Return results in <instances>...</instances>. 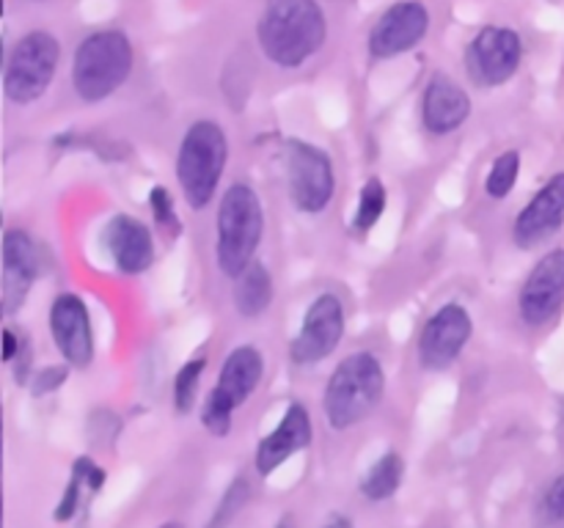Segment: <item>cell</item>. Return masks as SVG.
I'll use <instances>...</instances> for the list:
<instances>
[{
  "instance_id": "obj_30",
  "label": "cell",
  "mask_w": 564,
  "mask_h": 528,
  "mask_svg": "<svg viewBox=\"0 0 564 528\" xmlns=\"http://www.w3.org/2000/svg\"><path fill=\"white\" fill-rule=\"evenodd\" d=\"M22 341H25V333H17L14 328L3 330V361L14 363V358L20 355Z\"/></svg>"
},
{
  "instance_id": "obj_11",
  "label": "cell",
  "mask_w": 564,
  "mask_h": 528,
  "mask_svg": "<svg viewBox=\"0 0 564 528\" xmlns=\"http://www.w3.org/2000/svg\"><path fill=\"white\" fill-rule=\"evenodd\" d=\"M474 336V319L463 302H446L424 322L419 336V358L430 372H444L460 358Z\"/></svg>"
},
{
  "instance_id": "obj_21",
  "label": "cell",
  "mask_w": 564,
  "mask_h": 528,
  "mask_svg": "<svg viewBox=\"0 0 564 528\" xmlns=\"http://www.w3.org/2000/svg\"><path fill=\"white\" fill-rule=\"evenodd\" d=\"M102 482H105L102 468H99L94 460H88V457H80V460L75 462V468H72V479L64 490V498L58 501L55 520L58 522L72 520L75 512L83 506V501L91 498V495L102 487Z\"/></svg>"
},
{
  "instance_id": "obj_19",
  "label": "cell",
  "mask_w": 564,
  "mask_h": 528,
  "mask_svg": "<svg viewBox=\"0 0 564 528\" xmlns=\"http://www.w3.org/2000/svg\"><path fill=\"white\" fill-rule=\"evenodd\" d=\"M471 116V97L449 75H433L422 97V121L433 135L460 130Z\"/></svg>"
},
{
  "instance_id": "obj_33",
  "label": "cell",
  "mask_w": 564,
  "mask_h": 528,
  "mask_svg": "<svg viewBox=\"0 0 564 528\" xmlns=\"http://www.w3.org/2000/svg\"><path fill=\"white\" fill-rule=\"evenodd\" d=\"M160 528H185V526H182V522H176V520H171V522H163Z\"/></svg>"
},
{
  "instance_id": "obj_25",
  "label": "cell",
  "mask_w": 564,
  "mask_h": 528,
  "mask_svg": "<svg viewBox=\"0 0 564 528\" xmlns=\"http://www.w3.org/2000/svg\"><path fill=\"white\" fill-rule=\"evenodd\" d=\"M204 369H207V358L202 355V358H191V361H187L185 366L176 372V377H174V407H176V413H182V416L193 413V407H196L198 385H202Z\"/></svg>"
},
{
  "instance_id": "obj_14",
  "label": "cell",
  "mask_w": 564,
  "mask_h": 528,
  "mask_svg": "<svg viewBox=\"0 0 564 528\" xmlns=\"http://www.w3.org/2000/svg\"><path fill=\"white\" fill-rule=\"evenodd\" d=\"M564 306V248L545 253L527 275L518 295L521 319L532 328L549 324Z\"/></svg>"
},
{
  "instance_id": "obj_18",
  "label": "cell",
  "mask_w": 564,
  "mask_h": 528,
  "mask_svg": "<svg viewBox=\"0 0 564 528\" xmlns=\"http://www.w3.org/2000/svg\"><path fill=\"white\" fill-rule=\"evenodd\" d=\"M314 438L312 416H308L306 407L301 402H292L290 407L281 416L279 427L268 435V438L259 440L257 446V471L262 476H270L273 471H279L290 457H295L297 451L308 449Z\"/></svg>"
},
{
  "instance_id": "obj_2",
  "label": "cell",
  "mask_w": 564,
  "mask_h": 528,
  "mask_svg": "<svg viewBox=\"0 0 564 528\" xmlns=\"http://www.w3.org/2000/svg\"><path fill=\"white\" fill-rule=\"evenodd\" d=\"M264 234L262 198L251 185L235 182L224 190L215 215V262L231 280L253 262Z\"/></svg>"
},
{
  "instance_id": "obj_9",
  "label": "cell",
  "mask_w": 564,
  "mask_h": 528,
  "mask_svg": "<svg viewBox=\"0 0 564 528\" xmlns=\"http://www.w3.org/2000/svg\"><path fill=\"white\" fill-rule=\"evenodd\" d=\"M523 61V38L512 28L488 25L466 50L468 77L479 88H499L516 77Z\"/></svg>"
},
{
  "instance_id": "obj_12",
  "label": "cell",
  "mask_w": 564,
  "mask_h": 528,
  "mask_svg": "<svg viewBox=\"0 0 564 528\" xmlns=\"http://www.w3.org/2000/svg\"><path fill=\"white\" fill-rule=\"evenodd\" d=\"M50 333L64 363L86 369L94 361V328L88 306L75 292H61L50 306Z\"/></svg>"
},
{
  "instance_id": "obj_28",
  "label": "cell",
  "mask_w": 564,
  "mask_h": 528,
  "mask_svg": "<svg viewBox=\"0 0 564 528\" xmlns=\"http://www.w3.org/2000/svg\"><path fill=\"white\" fill-rule=\"evenodd\" d=\"M543 520L549 528H564V473L554 479L543 498Z\"/></svg>"
},
{
  "instance_id": "obj_3",
  "label": "cell",
  "mask_w": 564,
  "mask_h": 528,
  "mask_svg": "<svg viewBox=\"0 0 564 528\" xmlns=\"http://www.w3.org/2000/svg\"><path fill=\"white\" fill-rule=\"evenodd\" d=\"M386 394V372L378 355L369 350L352 352L336 363L325 383L323 410L334 429H350L361 424Z\"/></svg>"
},
{
  "instance_id": "obj_15",
  "label": "cell",
  "mask_w": 564,
  "mask_h": 528,
  "mask_svg": "<svg viewBox=\"0 0 564 528\" xmlns=\"http://www.w3.org/2000/svg\"><path fill=\"white\" fill-rule=\"evenodd\" d=\"M42 273V258L33 237L22 229H6L3 234V278H0V302L6 317H14L25 306L33 284Z\"/></svg>"
},
{
  "instance_id": "obj_7",
  "label": "cell",
  "mask_w": 564,
  "mask_h": 528,
  "mask_svg": "<svg viewBox=\"0 0 564 528\" xmlns=\"http://www.w3.org/2000/svg\"><path fill=\"white\" fill-rule=\"evenodd\" d=\"M61 61V44L53 33L31 31L14 44L6 64L3 91L11 102L31 105L53 82Z\"/></svg>"
},
{
  "instance_id": "obj_23",
  "label": "cell",
  "mask_w": 564,
  "mask_h": 528,
  "mask_svg": "<svg viewBox=\"0 0 564 528\" xmlns=\"http://www.w3.org/2000/svg\"><path fill=\"white\" fill-rule=\"evenodd\" d=\"M386 204H389V190H386L383 179H380V176H369L361 187L356 215H352V229H356L358 234L372 231L375 226L380 223V218H383Z\"/></svg>"
},
{
  "instance_id": "obj_5",
  "label": "cell",
  "mask_w": 564,
  "mask_h": 528,
  "mask_svg": "<svg viewBox=\"0 0 564 528\" xmlns=\"http://www.w3.org/2000/svg\"><path fill=\"white\" fill-rule=\"evenodd\" d=\"M229 163V141L224 127L202 119L187 127L176 152V179L191 209L209 207Z\"/></svg>"
},
{
  "instance_id": "obj_27",
  "label": "cell",
  "mask_w": 564,
  "mask_h": 528,
  "mask_svg": "<svg viewBox=\"0 0 564 528\" xmlns=\"http://www.w3.org/2000/svg\"><path fill=\"white\" fill-rule=\"evenodd\" d=\"M149 209H152V218L160 229L171 231V234H180V218H176L174 198H171L169 187L158 185L149 190Z\"/></svg>"
},
{
  "instance_id": "obj_22",
  "label": "cell",
  "mask_w": 564,
  "mask_h": 528,
  "mask_svg": "<svg viewBox=\"0 0 564 528\" xmlns=\"http://www.w3.org/2000/svg\"><path fill=\"white\" fill-rule=\"evenodd\" d=\"M402 479H405V460L397 451L380 457L361 479V493L369 501H386L402 487Z\"/></svg>"
},
{
  "instance_id": "obj_10",
  "label": "cell",
  "mask_w": 564,
  "mask_h": 528,
  "mask_svg": "<svg viewBox=\"0 0 564 528\" xmlns=\"http://www.w3.org/2000/svg\"><path fill=\"white\" fill-rule=\"evenodd\" d=\"M345 302L334 292H323L312 300V306L303 314V322L297 336L290 344V355L297 366H314L325 361L345 336Z\"/></svg>"
},
{
  "instance_id": "obj_17",
  "label": "cell",
  "mask_w": 564,
  "mask_h": 528,
  "mask_svg": "<svg viewBox=\"0 0 564 528\" xmlns=\"http://www.w3.org/2000/svg\"><path fill=\"white\" fill-rule=\"evenodd\" d=\"M102 242L119 273L141 275L154 264L152 229L132 215H113L102 226Z\"/></svg>"
},
{
  "instance_id": "obj_31",
  "label": "cell",
  "mask_w": 564,
  "mask_h": 528,
  "mask_svg": "<svg viewBox=\"0 0 564 528\" xmlns=\"http://www.w3.org/2000/svg\"><path fill=\"white\" fill-rule=\"evenodd\" d=\"M323 528H352V522L347 520V517H341V515H336V517H330L328 522H325Z\"/></svg>"
},
{
  "instance_id": "obj_24",
  "label": "cell",
  "mask_w": 564,
  "mask_h": 528,
  "mask_svg": "<svg viewBox=\"0 0 564 528\" xmlns=\"http://www.w3.org/2000/svg\"><path fill=\"white\" fill-rule=\"evenodd\" d=\"M518 176H521V152L510 148V152H501L499 157L490 165V174L485 179V190L490 198H507L518 185Z\"/></svg>"
},
{
  "instance_id": "obj_8",
  "label": "cell",
  "mask_w": 564,
  "mask_h": 528,
  "mask_svg": "<svg viewBox=\"0 0 564 528\" xmlns=\"http://www.w3.org/2000/svg\"><path fill=\"white\" fill-rule=\"evenodd\" d=\"M286 185L301 212L319 215L336 193L334 160L325 148L306 141H286Z\"/></svg>"
},
{
  "instance_id": "obj_6",
  "label": "cell",
  "mask_w": 564,
  "mask_h": 528,
  "mask_svg": "<svg viewBox=\"0 0 564 528\" xmlns=\"http://www.w3.org/2000/svg\"><path fill=\"white\" fill-rule=\"evenodd\" d=\"M262 374L264 358L257 346L240 344L229 352L218 374V383L202 405V424L209 435L226 438L231 432V416L237 407L251 399V394L262 383Z\"/></svg>"
},
{
  "instance_id": "obj_16",
  "label": "cell",
  "mask_w": 564,
  "mask_h": 528,
  "mask_svg": "<svg viewBox=\"0 0 564 528\" xmlns=\"http://www.w3.org/2000/svg\"><path fill=\"white\" fill-rule=\"evenodd\" d=\"M564 226V170L551 176L532 201L518 212L512 226V240L521 251L549 242Z\"/></svg>"
},
{
  "instance_id": "obj_32",
  "label": "cell",
  "mask_w": 564,
  "mask_h": 528,
  "mask_svg": "<svg viewBox=\"0 0 564 528\" xmlns=\"http://www.w3.org/2000/svg\"><path fill=\"white\" fill-rule=\"evenodd\" d=\"M275 528H292V517H281V522Z\"/></svg>"
},
{
  "instance_id": "obj_1",
  "label": "cell",
  "mask_w": 564,
  "mask_h": 528,
  "mask_svg": "<svg viewBox=\"0 0 564 528\" xmlns=\"http://www.w3.org/2000/svg\"><path fill=\"white\" fill-rule=\"evenodd\" d=\"M328 22L317 0H264L257 22L262 53L281 69H297L325 44Z\"/></svg>"
},
{
  "instance_id": "obj_20",
  "label": "cell",
  "mask_w": 564,
  "mask_h": 528,
  "mask_svg": "<svg viewBox=\"0 0 564 528\" xmlns=\"http://www.w3.org/2000/svg\"><path fill=\"white\" fill-rule=\"evenodd\" d=\"M273 275L264 267V262H257V258H253V262L235 278V292H231V297H235L237 314L248 319L262 317L270 308V302H273Z\"/></svg>"
},
{
  "instance_id": "obj_13",
  "label": "cell",
  "mask_w": 564,
  "mask_h": 528,
  "mask_svg": "<svg viewBox=\"0 0 564 528\" xmlns=\"http://www.w3.org/2000/svg\"><path fill=\"white\" fill-rule=\"evenodd\" d=\"M430 31V11L419 0H400L389 6L369 31V53L372 58L386 61L402 53H411Z\"/></svg>"
},
{
  "instance_id": "obj_29",
  "label": "cell",
  "mask_w": 564,
  "mask_h": 528,
  "mask_svg": "<svg viewBox=\"0 0 564 528\" xmlns=\"http://www.w3.org/2000/svg\"><path fill=\"white\" fill-rule=\"evenodd\" d=\"M66 377H69V363H64V366H50V369H44V372L31 374V383H28V388H31L33 396H44V394H50V391L61 388V385L66 383Z\"/></svg>"
},
{
  "instance_id": "obj_26",
  "label": "cell",
  "mask_w": 564,
  "mask_h": 528,
  "mask_svg": "<svg viewBox=\"0 0 564 528\" xmlns=\"http://www.w3.org/2000/svg\"><path fill=\"white\" fill-rule=\"evenodd\" d=\"M248 495H251V487H248V479L246 476L235 479V482H231V487L226 490L224 501H220V504H218V509H215L213 520H209L207 528H226V526H229L231 517H235L237 512H240L242 506H246Z\"/></svg>"
},
{
  "instance_id": "obj_4",
  "label": "cell",
  "mask_w": 564,
  "mask_h": 528,
  "mask_svg": "<svg viewBox=\"0 0 564 528\" xmlns=\"http://www.w3.org/2000/svg\"><path fill=\"white\" fill-rule=\"evenodd\" d=\"M132 44L116 28L94 31L83 38L72 61V86L83 102H102L119 91L132 72Z\"/></svg>"
}]
</instances>
